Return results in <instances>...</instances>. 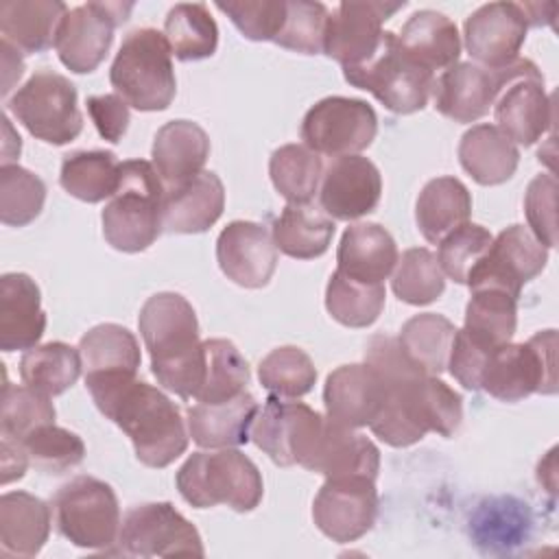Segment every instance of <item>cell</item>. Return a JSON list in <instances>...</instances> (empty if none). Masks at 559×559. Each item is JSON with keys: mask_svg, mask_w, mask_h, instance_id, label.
<instances>
[{"mask_svg": "<svg viewBox=\"0 0 559 559\" xmlns=\"http://www.w3.org/2000/svg\"><path fill=\"white\" fill-rule=\"evenodd\" d=\"M85 386L96 408L133 443L146 467H166L188 448V426L179 406L157 386L131 373L92 376Z\"/></svg>", "mask_w": 559, "mask_h": 559, "instance_id": "6da1fadb", "label": "cell"}, {"mask_svg": "<svg viewBox=\"0 0 559 559\" xmlns=\"http://www.w3.org/2000/svg\"><path fill=\"white\" fill-rule=\"evenodd\" d=\"M138 328L157 382L183 400H197L205 378V347L192 304L179 293H155L144 301Z\"/></svg>", "mask_w": 559, "mask_h": 559, "instance_id": "7a4b0ae2", "label": "cell"}, {"mask_svg": "<svg viewBox=\"0 0 559 559\" xmlns=\"http://www.w3.org/2000/svg\"><path fill=\"white\" fill-rule=\"evenodd\" d=\"M164 197L166 188L151 162H122L120 186L100 214L105 240L124 253L148 249L164 231Z\"/></svg>", "mask_w": 559, "mask_h": 559, "instance_id": "3957f363", "label": "cell"}, {"mask_svg": "<svg viewBox=\"0 0 559 559\" xmlns=\"http://www.w3.org/2000/svg\"><path fill=\"white\" fill-rule=\"evenodd\" d=\"M175 485L181 498L197 509L227 504L234 511L247 513L264 496L258 465L236 448L190 454L177 469Z\"/></svg>", "mask_w": 559, "mask_h": 559, "instance_id": "277c9868", "label": "cell"}, {"mask_svg": "<svg viewBox=\"0 0 559 559\" xmlns=\"http://www.w3.org/2000/svg\"><path fill=\"white\" fill-rule=\"evenodd\" d=\"M116 94L138 111L168 109L177 94L173 50L157 28L131 31L109 68Z\"/></svg>", "mask_w": 559, "mask_h": 559, "instance_id": "5b68a950", "label": "cell"}, {"mask_svg": "<svg viewBox=\"0 0 559 559\" xmlns=\"http://www.w3.org/2000/svg\"><path fill=\"white\" fill-rule=\"evenodd\" d=\"M480 389L500 402L557 391V332L542 330L526 343H504L487 356Z\"/></svg>", "mask_w": 559, "mask_h": 559, "instance_id": "8992f818", "label": "cell"}, {"mask_svg": "<svg viewBox=\"0 0 559 559\" xmlns=\"http://www.w3.org/2000/svg\"><path fill=\"white\" fill-rule=\"evenodd\" d=\"M57 531L74 546L111 550L120 533V504L111 485L94 476H76L50 500Z\"/></svg>", "mask_w": 559, "mask_h": 559, "instance_id": "52a82bcc", "label": "cell"}, {"mask_svg": "<svg viewBox=\"0 0 559 559\" xmlns=\"http://www.w3.org/2000/svg\"><path fill=\"white\" fill-rule=\"evenodd\" d=\"M349 85L367 90L393 114H415L426 107L435 74L417 66L400 46L393 31H384L378 50L354 68H345Z\"/></svg>", "mask_w": 559, "mask_h": 559, "instance_id": "ba28073f", "label": "cell"}, {"mask_svg": "<svg viewBox=\"0 0 559 559\" xmlns=\"http://www.w3.org/2000/svg\"><path fill=\"white\" fill-rule=\"evenodd\" d=\"M7 109L37 140L68 144L83 129L76 87L55 70H37L7 100Z\"/></svg>", "mask_w": 559, "mask_h": 559, "instance_id": "9c48e42d", "label": "cell"}, {"mask_svg": "<svg viewBox=\"0 0 559 559\" xmlns=\"http://www.w3.org/2000/svg\"><path fill=\"white\" fill-rule=\"evenodd\" d=\"M496 127L515 144L531 146L552 127V98L544 90V76L531 59L518 57L493 70Z\"/></svg>", "mask_w": 559, "mask_h": 559, "instance_id": "30bf717a", "label": "cell"}, {"mask_svg": "<svg viewBox=\"0 0 559 559\" xmlns=\"http://www.w3.org/2000/svg\"><path fill=\"white\" fill-rule=\"evenodd\" d=\"M325 415L312 411L308 404L271 395L258 408L251 424V441L282 467H310L317 452Z\"/></svg>", "mask_w": 559, "mask_h": 559, "instance_id": "8fae6325", "label": "cell"}, {"mask_svg": "<svg viewBox=\"0 0 559 559\" xmlns=\"http://www.w3.org/2000/svg\"><path fill=\"white\" fill-rule=\"evenodd\" d=\"M109 552L124 557H203L205 548L197 526L170 502H146L127 511L116 548Z\"/></svg>", "mask_w": 559, "mask_h": 559, "instance_id": "7c38bea8", "label": "cell"}, {"mask_svg": "<svg viewBox=\"0 0 559 559\" xmlns=\"http://www.w3.org/2000/svg\"><path fill=\"white\" fill-rule=\"evenodd\" d=\"M378 133V116L362 98L325 96L301 120L304 144L330 157L360 155Z\"/></svg>", "mask_w": 559, "mask_h": 559, "instance_id": "4fadbf2b", "label": "cell"}, {"mask_svg": "<svg viewBox=\"0 0 559 559\" xmlns=\"http://www.w3.org/2000/svg\"><path fill=\"white\" fill-rule=\"evenodd\" d=\"M133 2H85L63 15L55 50L59 61L76 74L94 72L107 57L114 31L127 22Z\"/></svg>", "mask_w": 559, "mask_h": 559, "instance_id": "5bb4252c", "label": "cell"}, {"mask_svg": "<svg viewBox=\"0 0 559 559\" xmlns=\"http://www.w3.org/2000/svg\"><path fill=\"white\" fill-rule=\"evenodd\" d=\"M548 262V249L524 225L504 227L489 245L487 253L467 275L469 290L500 288L515 299L526 282L537 277Z\"/></svg>", "mask_w": 559, "mask_h": 559, "instance_id": "9a60e30c", "label": "cell"}, {"mask_svg": "<svg viewBox=\"0 0 559 559\" xmlns=\"http://www.w3.org/2000/svg\"><path fill=\"white\" fill-rule=\"evenodd\" d=\"M378 518L376 478H325L312 502L317 528L336 544H349L369 533Z\"/></svg>", "mask_w": 559, "mask_h": 559, "instance_id": "2e32d148", "label": "cell"}, {"mask_svg": "<svg viewBox=\"0 0 559 559\" xmlns=\"http://www.w3.org/2000/svg\"><path fill=\"white\" fill-rule=\"evenodd\" d=\"M406 2H356L345 0L341 2L330 15L325 24V37H323V52L338 61L341 68H354L369 59L382 37V24L393 17L400 9H404Z\"/></svg>", "mask_w": 559, "mask_h": 559, "instance_id": "e0dca14e", "label": "cell"}, {"mask_svg": "<svg viewBox=\"0 0 559 559\" xmlns=\"http://www.w3.org/2000/svg\"><path fill=\"white\" fill-rule=\"evenodd\" d=\"M526 33L528 20L518 2L483 4L463 24L467 52L487 70H498L515 61Z\"/></svg>", "mask_w": 559, "mask_h": 559, "instance_id": "ac0fdd59", "label": "cell"}, {"mask_svg": "<svg viewBox=\"0 0 559 559\" xmlns=\"http://www.w3.org/2000/svg\"><path fill=\"white\" fill-rule=\"evenodd\" d=\"M382 177L378 166L362 155L334 157L319 186V205L332 221H356L380 203Z\"/></svg>", "mask_w": 559, "mask_h": 559, "instance_id": "d6986e66", "label": "cell"}, {"mask_svg": "<svg viewBox=\"0 0 559 559\" xmlns=\"http://www.w3.org/2000/svg\"><path fill=\"white\" fill-rule=\"evenodd\" d=\"M216 260L234 284L262 288L275 273L277 247L264 225L231 221L216 238Z\"/></svg>", "mask_w": 559, "mask_h": 559, "instance_id": "ffe728a7", "label": "cell"}, {"mask_svg": "<svg viewBox=\"0 0 559 559\" xmlns=\"http://www.w3.org/2000/svg\"><path fill=\"white\" fill-rule=\"evenodd\" d=\"M384 395V382L367 362L341 365L328 376L323 386L325 415L343 426L362 428L376 419Z\"/></svg>", "mask_w": 559, "mask_h": 559, "instance_id": "44dd1931", "label": "cell"}, {"mask_svg": "<svg viewBox=\"0 0 559 559\" xmlns=\"http://www.w3.org/2000/svg\"><path fill=\"white\" fill-rule=\"evenodd\" d=\"M46 330L39 286L26 273H4L0 277V349H31Z\"/></svg>", "mask_w": 559, "mask_h": 559, "instance_id": "7402d4cb", "label": "cell"}, {"mask_svg": "<svg viewBox=\"0 0 559 559\" xmlns=\"http://www.w3.org/2000/svg\"><path fill=\"white\" fill-rule=\"evenodd\" d=\"M496 76L472 61H459L435 79V109L454 122H476L496 98Z\"/></svg>", "mask_w": 559, "mask_h": 559, "instance_id": "603a6c76", "label": "cell"}, {"mask_svg": "<svg viewBox=\"0 0 559 559\" xmlns=\"http://www.w3.org/2000/svg\"><path fill=\"white\" fill-rule=\"evenodd\" d=\"M151 157L164 188L173 190L203 173L210 157V138L192 120H170L157 129Z\"/></svg>", "mask_w": 559, "mask_h": 559, "instance_id": "cb8c5ba5", "label": "cell"}, {"mask_svg": "<svg viewBox=\"0 0 559 559\" xmlns=\"http://www.w3.org/2000/svg\"><path fill=\"white\" fill-rule=\"evenodd\" d=\"M258 408V400L249 391L216 404L197 402L186 411L188 435L201 448L221 450L245 445L251 439V424Z\"/></svg>", "mask_w": 559, "mask_h": 559, "instance_id": "d4e9b609", "label": "cell"}, {"mask_svg": "<svg viewBox=\"0 0 559 559\" xmlns=\"http://www.w3.org/2000/svg\"><path fill=\"white\" fill-rule=\"evenodd\" d=\"M225 188L216 173L203 170L190 181L166 190L162 223L170 234H201L223 214Z\"/></svg>", "mask_w": 559, "mask_h": 559, "instance_id": "484cf974", "label": "cell"}, {"mask_svg": "<svg viewBox=\"0 0 559 559\" xmlns=\"http://www.w3.org/2000/svg\"><path fill=\"white\" fill-rule=\"evenodd\" d=\"M397 258V245L382 225L354 223L341 236L336 271L360 282L382 284L393 273Z\"/></svg>", "mask_w": 559, "mask_h": 559, "instance_id": "4316f807", "label": "cell"}, {"mask_svg": "<svg viewBox=\"0 0 559 559\" xmlns=\"http://www.w3.org/2000/svg\"><path fill=\"white\" fill-rule=\"evenodd\" d=\"M52 509L28 491H7L0 498V555L35 557L48 542Z\"/></svg>", "mask_w": 559, "mask_h": 559, "instance_id": "83f0119b", "label": "cell"}, {"mask_svg": "<svg viewBox=\"0 0 559 559\" xmlns=\"http://www.w3.org/2000/svg\"><path fill=\"white\" fill-rule=\"evenodd\" d=\"M325 478L336 476H369L376 478L380 469V450L371 439L343 426L325 415V426L308 467Z\"/></svg>", "mask_w": 559, "mask_h": 559, "instance_id": "f1b7e54d", "label": "cell"}, {"mask_svg": "<svg viewBox=\"0 0 559 559\" xmlns=\"http://www.w3.org/2000/svg\"><path fill=\"white\" fill-rule=\"evenodd\" d=\"M66 13L61 0H4L0 2L2 41L22 55L44 52L55 46Z\"/></svg>", "mask_w": 559, "mask_h": 559, "instance_id": "f546056e", "label": "cell"}, {"mask_svg": "<svg viewBox=\"0 0 559 559\" xmlns=\"http://www.w3.org/2000/svg\"><path fill=\"white\" fill-rule=\"evenodd\" d=\"M397 41L402 50L430 74L448 70L459 63L461 57V35L456 24L432 9L413 13L402 26Z\"/></svg>", "mask_w": 559, "mask_h": 559, "instance_id": "4dcf8cb0", "label": "cell"}, {"mask_svg": "<svg viewBox=\"0 0 559 559\" xmlns=\"http://www.w3.org/2000/svg\"><path fill=\"white\" fill-rule=\"evenodd\" d=\"M531 528L533 513L528 504L513 496L485 498L469 515V537L480 550L491 555L515 550L528 539Z\"/></svg>", "mask_w": 559, "mask_h": 559, "instance_id": "1f68e13d", "label": "cell"}, {"mask_svg": "<svg viewBox=\"0 0 559 559\" xmlns=\"http://www.w3.org/2000/svg\"><path fill=\"white\" fill-rule=\"evenodd\" d=\"M463 170L480 186H498L513 177L520 164L515 142L496 124H474L459 142Z\"/></svg>", "mask_w": 559, "mask_h": 559, "instance_id": "d6a6232c", "label": "cell"}, {"mask_svg": "<svg viewBox=\"0 0 559 559\" xmlns=\"http://www.w3.org/2000/svg\"><path fill=\"white\" fill-rule=\"evenodd\" d=\"M273 242L277 251L295 260H312L328 251L334 236V221L321 205L288 203L273 221Z\"/></svg>", "mask_w": 559, "mask_h": 559, "instance_id": "836d02e7", "label": "cell"}, {"mask_svg": "<svg viewBox=\"0 0 559 559\" xmlns=\"http://www.w3.org/2000/svg\"><path fill=\"white\" fill-rule=\"evenodd\" d=\"M472 194L456 177L430 179L415 203V221L421 236L437 245L452 229L469 221Z\"/></svg>", "mask_w": 559, "mask_h": 559, "instance_id": "e575fe53", "label": "cell"}, {"mask_svg": "<svg viewBox=\"0 0 559 559\" xmlns=\"http://www.w3.org/2000/svg\"><path fill=\"white\" fill-rule=\"evenodd\" d=\"M79 354L85 378L114 373L135 376L142 362L138 338L118 323H98L87 330L79 341Z\"/></svg>", "mask_w": 559, "mask_h": 559, "instance_id": "d590c367", "label": "cell"}, {"mask_svg": "<svg viewBox=\"0 0 559 559\" xmlns=\"http://www.w3.org/2000/svg\"><path fill=\"white\" fill-rule=\"evenodd\" d=\"M61 188L85 203L111 199L120 186V162L111 151H74L61 162Z\"/></svg>", "mask_w": 559, "mask_h": 559, "instance_id": "8d00e7d4", "label": "cell"}, {"mask_svg": "<svg viewBox=\"0 0 559 559\" xmlns=\"http://www.w3.org/2000/svg\"><path fill=\"white\" fill-rule=\"evenodd\" d=\"M83 369L79 347L50 341L26 349L20 358V378L26 386L52 397L70 389Z\"/></svg>", "mask_w": 559, "mask_h": 559, "instance_id": "74e56055", "label": "cell"}, {"mask_svg": "<svg viewBox=\"0 0 559 559\" xmlns=\"http://www.w3.org/2000/svg\"><path fill=\"white\" fill-rule=\"evenodd\" d=\"M164 37L179 61H199L216 52L218 26L203 2H179L166 13Z\"/></svg>", "mask_w": 559, "mask_h": 559, "instance_id": "f35d334b", "label": "cell"}, {"mask_svg": "<svg viewBox=\"0 0 559 559\" xmlns=\"http://www.w3.org/2000/svg\"><path fill=\"white\" fill-rule=\"evenodd\" d=\"M454 334L456 328L450 319L437 312H421L402 325L397 341L417 367L428 376H439L448 369Z\"/></svg>", "mask_w": 559, "mask_h": 559, "instance_id": "ab89813d", "label": "cell"}, {"mask_svg": "<svg viewBox=\"0 0 559 559\" xmlns=\"http://www.w3.org/2000/svg\"><path fill=\"white\" fill-rule=\"evenodd\" d=\"M518 325V299L500 288H476L465 306L463 330L487 347L504 345Z\"/></svg>", "mask_w": 559, "mask_h": 559, "instance_id": "60d3db41", "label": "cell"}, {"mask_svg": "<svg viewBox=\"0 0 559 559\" xmlns=\"http://www.w3.org/2000/svg\"><path fill=\"white\" fill-rule=\"evenodd\" d=\"M384 284H369L334 271L325 286V310L345 328H367L384 308Z\"/></svg>", "mask_w": 559, "mask_h": 559, "instance_id": "b9f144b4", "label": "cell"}, {"mask_svg": "<svg viewBox=\"0 0 559 559\" xmlns=\"http://www.w3.org/2000/svg\"><path fill=\"white\" fill-rule=\"evenodd\" d=\"M269 175L275 190L288 203H308L319 192L323 162L306 144H284L273 151Z\"/></svg>", "mask_w": 559, "mask_h": 559, "instance_id": "7bdbcfd3", "label": "cell"}, {"mask_svg": "<svg viewBox=\"0 0 559 559\" xmlns=\"http://www.w3.org/2000/svg\"><path fill=\"white\" fill-rule=\"evenodd\" d=\"M205 347V378L197 402L216 404L231 400L247 391L249 365L238 347L227 338H207Z\"/></svg>", "mask_w": 559, "mask_h": 559, "instance_id": "ee69618b", "label": "cell"}, {"mask_svg": "<svg viewBox=\"0 0 559 559\" xmlns=\"http://www.w3.org/2000/svg\"><path fill=\"white\" fill-rule=\"evenodd\" d=\"M391 288L395 297L411 306H426L445 290V275L437 255L426 247L406 249L393 269Z\"/></svg>", "mask_w": 559, "mask_h": 559, "instance_id": "f6af8a7d", "label": "cell"}, {"mask_svg": "<svg viewBox=\"0 0 559 559\" xmlns=\"http://www.w3.org/2000/svg\"><path fill=\"white\" fill-rule=\"evenodd\" d=\"M258 378L271 395L297 400L312 391L317 369L312 358L301 347L282 345L260 360Z\"/></svg>", "mask_w": 559, "mask_h": 559, "instance_id": "bcb514c9", "label": "cell"}, {"mask_svg": "<svg viewBox=\"0 0 559 559\" xmlns=\"http://www.w3.org/2000/svg\"><path fill=\"white\" fill-rule=\"evenodd\" d=\"M46 201V183L41 177L17 164L0 168V221L9 227L33 223Z\"/></svg>", "mask_w": 559, "mask_h": 559, "instance_id": "7dc6e473", "label": "cell"}, {"mask_svg": "<svg viewBox=\"0 0 559 559\" xmlns=\"http://www.w3.org/2000/svg\"><path fill=\"white\" fill-rule=\"evenodd\" d=\"M31 465L44 474H63L85 459L83 439L61 426L44 424L22 439Z\"/></svg>", "mask_w": 559, "mask_h": 559, "instance_id": "c3c4849f", "label": "cell"}, {"mask_svg": "<svg viewBox=\"0 0 559 559\" xmlns=\"http://www.w3.org/2000/svg\"><path fill=\"white\" fill-rule=\"evenodd\" d=\"M55 406L48 395L31 389L4 382L2 386V411H0V435L22 441L35 428L55 421Z\"/></svg>", "mask_w": 559, "mask_h": 559, "instance_id": "681fc988", "label": "cell"}, {"mask_svg": "<svg viewBox=\"0 0 559 559\" xmlns=\"http://www.w3.org/2000/svg\"><path fill=\"white\" fill-rule=\"evenodd\" d=\"M328 15L330 11L323 2L286 0V17L282 31L275 37V44L304 55L323 52Z\"/></svg>", "mask_w": 559, "mask_h": 559, "instance_id": "f907efd6", "label": "cell"}, {"mask_svg": "<svg viewBox=\"0 0 559 559\" xmlns=\"http://www.w3.org/2000/svg\"><path fill=\"white\" fill-rule=\"evenodd\" d=\"M493 236L478 223H463L461 227L452 229L443 236L437 245V260L445 277L454 280L456 284H465L469 271L476 262L487 253Z\"/></svg>", "mask_w": 559, "mask_h": 559, "instance_id": "816d5d0a", "label": "cell"}, {"mask_svg": "<svg viewBox=\"0 0 559 559\" xmlns=\"http://www.w3.org/2000/svg\"><path fill=\"white\" fill-rule=\"evenodd\" d=\"M417 404L428 432L452 437L463 421V400L437 376H424L417 382Z\"/></svg>", "mask_w": 559, "mask_h": 559, "instance_id": "f5cc1de1", "label": "cell"}, {"mask_svg": "<svg viewBox=\"0 0 559 559\" xmlns=\"http://www.w3.org/2000/svg\"><path fill=\"white\" fill-rule=\"evenodd\" d=\"M216 9L251 41H275L286 17V0H231L216 2Z\"/></svg>", "mask_w": 559, "mask_h": 559, "instance_id": "db71d44e", "label": "cell"}, {"mask_svg": "<svg viewBox=\"0 0 559 559\" xmlns=\"http://www.w3.org/2000/svg\"><path fill=\"white\" fill-rule=\"evenodd\" d=\"M524 212L533 236L546 247L557 245V179L550 173L537 175L524 194Z\"/></svg>", "mask_w": 559, "mask_h": 559, "instance_id": "11a10c76", "label": "cell"}, {"mask_svg": "<svg viewBox=\"0 0 559 559\" xmlns=\"http://www.w3.org/2000/svg\"><path fill=\"white\" fill-rule=\"evenodd\" d=\"M493 347H487L472 338L463 328L456 330L450 358H448V371L452 378L467 391H478L480 389V376L487 362V356L491 354Z\"/></svg>", "mask_w": 559, "mask_h": 559, "instance_id": "9f6ffc18", "label": "cell"}, {"mask_svg": "<svg viewBox=\"0 0 559 559\" xmlns=\"http://www.w3.org/2000/svg\"><path fill=\"white\" fill-rule=\"evenodd\" d=\"M85 105L98 135L111 144L120 142L129 127V105L118 94L90 96Z\"/></svg>", "mask_w": 559, "mask_h": 559, "instance_id": "6f0895ef", "label": "cell"}, {"mask_svg": "<svg viewBox=\"0 0 559 559\" xmlns=\"http://www.w3.org/2000/svg\"><path fill=\"white\" fill-rule=\"evenodd\" d=\"M31 465L28 454L24 450V443L13 439V437H4L0 439V467H2V485H9L13 480H20L26 472V467Z\"/></svg>", "mask_w": 559, "mask_h": 559, "instance_id": "680465c9", "label": "cell"}, {"mask_svg": "<svg viewBox=\"0 0 559 559\" xmlns=\"http://www.w3.org/2000/svg\"><path fill=\"white\" fill-rule=\"evenodd\" d=\"M0 50H2V68H4V87H2V96L9 94L13 81H17L24 72V61H22V52H17L13 46H9L7 41H0Z\"/></svg>", "mask_w": 559, "mask_h": 559, "instance_id": "91938a15", "label": "cell"}]
</instances>
